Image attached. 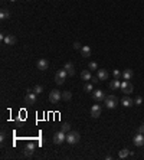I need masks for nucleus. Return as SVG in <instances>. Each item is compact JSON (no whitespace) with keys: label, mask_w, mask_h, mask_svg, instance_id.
<instances>
[{"label":"nucleus","mask_w":144,"mask_h":160,"mask_svg":"<svg viewBox=\"0 0 144 160\" xmlns=\"http://www.w3.org/2000/svg\"><path fill=\"white\" fill-rule=\"evenodd\" d=\"M104 104H105V107L107 108H115L117 105H118V98L115 97V95H108L105 97V100H104Z\"/></svg>","instance_id":"f257e3e1"},{"label":"nucleus","mask_w":144,"mask_h":160,"mask_svg":"<svg viewBox=\"0 0 144 160\" xmlns=\"http://www.w3.org/2000/svg\"><path fill=\"white\" fill-rule=\"evenodd\" d=\"M61 98H62V92H61V91L52 89V91L49 92V101H51V104H58Z\"/></svg>","instance_id":"f03ea898"},{"label":"nucleus","mask_w":144,"mask_h":160,"mask_svg":"<svg viewBox=\"0 0 144 160\" xmlns=\"http://www.w3.org/2000/svg\"><path fill=\"white\" fill-rule=\"evenodd\" d=\"M66 75H68V72H66V69L64 68V69H59L58 72H56V75H55V82L58 84V85H62L65 80H66Z\"/></svg>","instance_id":"7ed1b4c3"},{"label":"nucleus","mask_w":144,"mask_h":160,"mask_svg":"<svg viewBox=\"0 0 144 160\" xmlns=\"http://www.w3.org/2000/svg\"><path fill=\"white\" fill-rule=\"evenodd\" d=\"M64 141H66V134H65L62 130L56 131V133L53 134V143H55V144H61V143H64Z\"/></svg>","instance_id":"20e7f679"},{"label":"nucleus","mask_w":144,"mask_h":160,"mask_svg":"<svg viewBox=\"0 0 144 160\" xmlns=\"http://www.w3.org/2000/svg\"><path fill=\"white\" fill-rule=\"evenodd\" d=\"M78 141H79V133H78V131H69V133L66 134V143L75 144V143H78Z\"/></svg>","instance_id":"39448f33"},{"label":"nucleus","mask_w":144,"mask_h":160,"mask_svg":"<svg viewBox=\"0 0 144 160\" xmlns=\"http://www.w3.org/2000/svg\"><path fill=\"white\" fill-rule=\"evenodd\" d=\"M133 89H134V87H133V84H131L130 81L124 80L123 82H121V91H123L124 94H131Z\"/></svg>","instance_id":"423d86ee"},{"label":"nucleus","mask_w":144,"mask_h":160,"mask_svg":"<svg viewBox=\"0 0 144 160\" xmlns=\"http://www.w3.org/2000/svg\"><path fill=\"white\" fill-rule=\"evenodd\" d=\"M25 103H26L28 105H33V104H36V94L33 91H29V92H28V95L25 97Z\"/></svg>","instance_id":"0eeeda50"},{"label":"nucleus","mask_w":144,"mask_h":160,"mask_svg":"<svg viewBox=\"0 0 144 160\" xmlns=\"http://www.w3.org/2000/svg\"><path fill=\"white\" fill-rule=\"evenodd\" d=\"M92 98L95 101H102V100H105V95L101 89H95V91H92Z\"/></svg>","instance_id":"6e6552de"},{"label":"nucleus","mask_w":144,"mask_h":160,"mask_svg":"<svg viewBox=\"0 0 144 160\" xmlns=\"http://www.w3.org/2000/svg\"><path fill=\"white\" fill-rule=\"evenodd\" d=\"M134 144H136L137 147H143L144 146V134H141V133L136 134V137H134Z\"/></svg>","instance_id":"1a4fd4ad"},{"label":"nucleus","mask_w":144,"mask_h":160,"mask_svg":"<svg viewBox=\"0 0 144 160\" xmlns=\"http://www.w3.org/2000/svg\"><path fill=\"white\" fill-rule=\"evenodd\" d=\"M36 66H37V69H40V71H46L48 69V66H49V62L46 61V59H39L37 61V64H36Z\"/></svg>","instance_id":"9d476101"},{"label":"nucleus","mask_w":144,"mask_h":160,"mask_svg":"<svg viewBox=\"0 0 144 160\" xmlns=\"http://www.w3.org/2000/svg\"><path fill=\"white\" fill-rule=\"evenodd\" d=\"M91 116H92L94 118H98V117L101 116V107H100L98 104H95V105L91 107Z\"/></svg>","instance_id":"9b49d317"},{"label":"nucleus","mask_w":144,"mask_h":160,"mask_svg":"<svg viewBox=\"0 0 144 160\" xmlns=\"http://www.w3.org/2000/svg\"><path fill=\"white\" fill-rule=\"evenodd\" d=\"M3 40H4V43H6V45H9V46H12V45H15V43L17 42V39H16V36H15V35H6Z\"/></svg>","instance_id":"f8f14e48"},{"label":"nucleus","mask_w":144,"mask_h":160,"mask_svg":"<svg viewBox=\"0 0 144 160\" xmlns=\"http://www.w3.org/2000/svg\"><path fill=\"white\" fill-rule=\"evenodd\" d=\"M109 88L112 91H117V89H121V81L120 80H114L109 82Z\"/></svg>","instance_id":"ddd939ff"},{"label":"nucleus","mask_w":144,"mask_h":160,"mask_svg":"<svg viewBox=\"0 0 144 160\" xmlns=\"http://www.w3.org/2000/svg\"><path fill=\"white\" fill-rule=\"evenodd\" d=\"M97 77H98V78H100L101 81H105V80H108L109 74H108L107 69H98V74H97Z\"/></svg>","instance_id":"4468645a"},{"label":"nucleus","mask_w":144,"mask_h":160,"mask_svg":"<svg viewBox=\"0 0 144 160\" xmlns=\"http://www.w3.org/2000/svg\"><path fill=\"white\" fill-rule=\"evenodd\" d=\"M133 104H134V100L130 98V97H124V98L121 100V105H123V107H131Z\"/></svg>","instance_id":"2eb2a0df"},{"label":"nucleus","mask_w":144,"mask_h":160,"mask_svg":"<svg viewBox=\"0 0 144 160\" xmlns=\"http://www.w3.org/2000/svg\"><path fill=\"white\" fill-rule=\"evenodd\" d=\"M79 51H81L82 58H89V55H91V48L89 46H82Z\"/></svg>","instance_id":"dca6fc26"},{"label":"nucleus","mask_w":144,"mask_h":160,"mask_svg":"<svg viewBox=\"0 0 144 160\" xmlns=\"http://www.w3.org/2000/svg\"><path fill=\"white\" fill-rule=\"evenodd\" d=\"M33 152H35V144H33V143H29V144L25 147V154H26V156H32Z\"/></svg>","instance_id":"f3484780"},{"label":"nucleus","mask_w":144,"mask_h":160,"mask_svg":"<svg viewBox=\"0 0 144 160\" xmlns=\"http://www.w3.org/2000/svg\"><path fill=\"white\" fill-rule=\"evenodd\" d=\"M64 68L66 69L68 75H71V77H72V75H75V68H73V64H72V62H66Z\"/></svg>","instance_id":"a211bd4d"},{"label":"nucleus","mask_w":144,"mask_h":160,"mask_svg":"<svg viewBox=\"0 0 144 160\" xmlns=\"http://www.w3.org/2000/svg\"><path fill=\"white\" fill-rule=\"evenodd\" d=\"M81 78L84 81H91V78H92V75H91V71L89 69H85V71H82L81 72Z\"/></svg>","instance_id":"6ab92c4d"},{"label":"nucleus","mask_w":144,"mask_h":160,"mask_svg":"<svg viewBox=\"0 0 144 160\" xmlns=\"http://www.w3.org/2000/svg\"><path fill=\"white\" fill-rule=\"evenodd\" d=\"M131 78H133V69H124V72H123V80L130 81Z\"/></svg>","instance_id":"aec40b11"},{"label":"nucleus","mask_w":144,"mask_h":160,"mask_svg":"<svg viewBox=\"0 0 144 160\" xmlns=\"http://www.w3.org/2000/svg\"><path fill=\"white\" fill-rule=\"evenodd\" d=\"M9 17H10V12L6 10V9H1V12H0V19H1V20H6V19H9Z\"/></svg>","instance_id":"412c9836"},{"label":"nucleus","mask_w":144,"mask_h":160,"mask_svg":"<svg viewBox=\"0 0 144 160\" xmlns=\"http://www.w3.org/2000/svg\"><path fill=\"white\" fill-rule=\"evenodd\" d=\"M128 156H130V150H128V149H123V150H120V154H118L120 159H125V157H128Z\"/></svg>","instance_id":"4be33fe9"},{"label":"nucleus","mask_w":144,"mask_h":160,"mask_svg":"<svg viewBox=\"0 0 144 160\" xmlns=\"http://www.w3.org/2000/svg\"><path fill=\"white\" fill-rule=\"evenodd\" d=\"M84 91H85V92H92V91H94V84H92V82H87V84L84 85Z\"/></svg>","instance_id":"5701e85b"},{"label":"nucleus","mask_w":144,"mask_h":160,"mask_svg":"<svg viewBox=\"0 0 144 160\" xmlns=\"http://www.w3.org/2000/svg\"><path fill=\"white\" fill-rule=\"evenodd\" d=\"M71 98H72V92H71V91H64V92H62V100L69 101Z\"/></svg>","instance_id":"b1692460"},{"label":"nucleus","mask_w":144,"mask_h":160,"mask_svg":"<svg viewBox=\"0 0 144 160\" xmlns=\"http://www.w3.org/2000/svg\"><path fill=\"white\" fill-rule=\"evenodd\" d=\"M88 69H89V71H95V69L98 71L100 68H98V64H97V62H89V64H88Z\"/></svg>","instance_id":"393cba45"},{"label":"nucleus","mask_w":144,"mask_h":160,"mask_svg":"<svg viewBox=\"0 0 144 160\" xmlns=\"http://www.w3.org/2000/svg\"><path fill=\"white\" fill-rule=\"evenodd\" d=\"M112 75H114V80H121L123 78V72H120L118 69H114Z\"/></svg>","instance_id":"a878e982"},{"label":"nucleus","mask_w":144,"mask_h":160,"mask_svg":"<svg viewBox=\"0 0 144 160\" xmlns=\"http://www.w3.org/2000/svg\"><path fill=\"white\" fill-rule=\"evenodd\" d=\"M61 130H62L64 133H69V131H71V124H69V123H65V124L61 127Z\"/></svg>","instance_id":"bb28decb"},{"label":"nucleus","mask_w":144,"mask_h":160,"mask_svg":"<svg viewBox=\"0 0 144 160\" xmlns=\"http://www.w3.org/2000/svg\"><path fill=\"white\" fill-rule=\"evenodd\" d=\"M33 92H35L36 95H39L40 92H43V87H42V85H35V88H33Z\"/></svg>","instance_id":"cd10ccee"},{"label":"nucleus","mask_w":144,"mask_h":160,"mask_svg":"<svg viewBox=\"0 0 144 160\" xmlns=\"http://www.w3.org/2000/svg\"><path fill=\"white\" fill-rule=\"evenodd\" d=\"M141 103H143V98H141V97H137V98L134 100V104H136V105H141Z\"/></svg>","instance_id":"c85d7f7f"},{"label":"nucleus","mask_w":144,"mask_h":160,"mask_svg":"<svg viewBox=\"0 0 144 160\" xmlns=\"http://www.w3.org/2000/svg\"><path fill=\"white\" fill-rule=\"evenodd\" d=\"M81 48H82V46H81V43H79V42H75V43H73V49H76V51H78V49H81Z\"/></svg>","instance_id":"c756f323"},{"label":"nucleus","mask_w":144,"mask_h":160,"mask_svg":"<svg viewBox=\"0 0 144 160\" xmlns=\"http://www.w3.org/2000/svg\"><path fill=\"white\" fill-rule=\"evenodd\" d=\"M91 82H92V84H98V82H100V78H98V77H92V78H91Z\"/></svg>","instance_id":"7c9ffc66"},{"label":"nucleus","mask_w":144,"mask_h":160,"mask_svg":"<svg viewBox=\"0 0 144 160\" xmlns=\"http://www.w3.org/2000/svg\"><path fill=\"white\" fill-rule=\"evenodd\" d=\"M138 133H141V134H144V124H141V125L138 127Z\"/></svg>","instance_id":"2f4dec72"},{"label":"nucleus","mask_w":144,"mask_h":160,"mask_svg":"<svg viewBox=\"0 0 144 160\" xmlns=\"http://www.w3.org/2000/svg\"><path fill=\"white\" fill-rule=\"evenodd\" d=\"M10 1H16V0H10Z\"/></svg>","instance_id":"473e14b6"}]
</instances>
